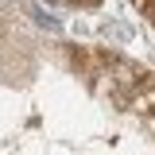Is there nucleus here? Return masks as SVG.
Returning <instances> with one entry per match:
<instances>
[{
    "label": "nucleus",
    "mask_w": 155,
    "mask_h": 155,
    "mask_svg": "<svg viewBox=\"0 0 155 155\" xmlns=\"http://www.w3.org/2000/svg\"><path fill=\"white\" fill-rule=\"evenodd\" d=\"M124 109H128L132 116H140V120H143L147 113H155V74H147V81H143L136 93H128Z\"/></svg>",
    "instance_id": "1"
}]
</instances>
